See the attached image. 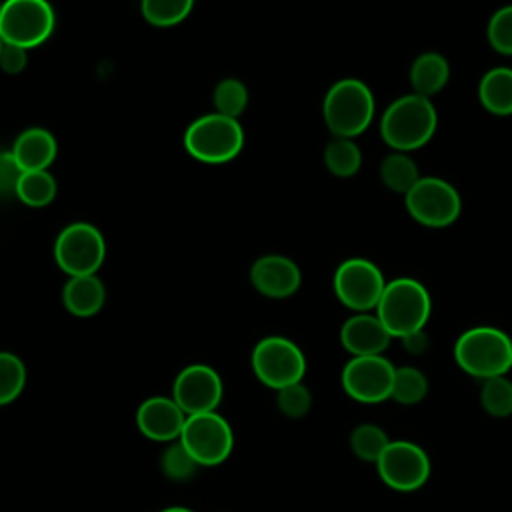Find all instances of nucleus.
Returning <instances> with one entry per match:
<instances>
[{
    "instance_id": "17",
    "label": "nucleus",
    "mask_w": 512,
    "mask_h": 512,
    "mask_svg": "<svg viewBox=\"0 0 512 512\" xmlns=\"http://www.w3.org/2000/svg\"><path fill=\"white\" fill-rule=\"evenodd\" d=\"M392 336L376 314L360 312L350 316L340 328V342L354 356H384Z\"/></svg>"
},
{
    "instance_id": "27",
    "label": "nucleus",
    "mask_w": 512,
    "mask_h": 512,
    "mask_svg": "<svg viewBox=\"0 0 512 512\" xmlns=\"http://www.w3.org/2000/svg\"><path fill=\"white\" fill-rule=\"evenodd\" d=\"M480 404L494 418L512 416V380L508 376L484 380L480 386Z\"/></svg>"
},
{
    "instance_id": "11",
    "label": "nucleus",
    "mask_w": 512,
    "mask_h": 512,
    "mask_svg": "<svg viewBox=\"0 0 512 512\" xmlns=\"http://www.w3.org/2000/svg\"><path fill=\"white\" fill-rule=\"evenodd\" d=\"M384 286L382 270L368 258H348L334 272L336 298L356 314L376 310Z\"/></svg>"
},
{
    "instance_id": "10",
    "label": "nucleus",
    "mask_w": 512,
    "mask_h": 512,
    "mask_svg": "<svg viewBox=\"0 0 512 512\" xmlns=\"http://www.w3.org/2000/svg\"><path fill=\"white\" fill-rule=\"evenodd\" d=\"M106 256V242L100 230L88 222H72L60 230L54 242L56 264L72 276L94 274Z\"/></svg>"
},
{
    "instance_id": "22",
    "label": "nucleus",
    "mask_w": 512,
    "mask_h": 512,
    "mask_svg": "<svg viewBox=\"0 0 512 512\" xmlns=\"http://www.w3.org/2000/svg\"><path fill=\"white\" fill-rule=\"evenodd\" d=\"M378 176L388 190L402 196H406L422 178L418 164L406 152H390L384 156L378 166Z\"/></svg>"
},
{
    "instance_id": "18",
    "label": "nucleus",
    "mask_w": 512,
    "mask_h": 512,
    "mask_svg": "<svg viewBox=\"0 0 512 512\" xmlns=\"http://www.w3.org/2000/svg\"><path fill=\"white\" fill-rule=\"evenodd\" d=\"M10 152L24 172H36V170H46L54 162L58 144L52 132H48L46 128L34 126L24 130L14 140V146Z\"/></svg>"
},
{
    "instance_id": "29",
    "label": "nucleus",
    "mask_w": 512,
    "mask_h": 512,
    "mask_svg": "<svg viewBox=\"0 0 512 512\" xmlns=\"http://www.w3.org/2000/svg\"><path fill=\"white\" fill-rule=\"evenodd\" d=\"M248 104V88L238 78H224L214 88V106L218 114L238 118Z\"/></svg>"
},
{
    "instance_id": "33",
    "label": "nucleus",
    "mask_w": 512,
    "mask_h": 512,
    "mask_svg": "<svg viewBox=\"0 0 512 512\" xmlns=\"http://www.w3.org/2000/svg\"><path fill=\"white\" fill-rule=\"evenodd\" d=\"M276 406L288 418H302L312 408V394L302 382L290 384V386L278 390Z\"/></svg>"
},
{
    "instance_id": "30",
    "label": "nucleus",
    "mask_w": 512,
    "mask_h": 512,
    "mask_svg": "<svg viewBox=\"0 0 512 512\" xmlns=\"http://www.w3.org/2000/svg\"><path fill=\"white\" fill-rule=\"evenodd\" d=\"M192 10V0H144L142 16L154 26H174Z\"/></svg>"
},
{
    "instance_id": "39",
    "label": "nucleus",
    "mask_w": 512,
    "mask_h": 512,
    "mask_svg": "<svg viewBox=\"0 0 512 512\" xmlns=\"http://www.w3.org/2000/svg\"><path fill=\"white\" fill-rule=\"evenodd\" d=\"M0 10H2V2H0Z\"/></svg>"
},
{
    "instance_id": "19",
    "label": "nucleus",
    "mask_w": 512,
    "mask_h": 512,
    "mask_svg": "<svg viewBox=\"0 0 512 512\" xmlns=\"http://www.w3.org/2000/svg\"><path fill=\"white\" fill-rule=\"evenodd\" d=\"M62 300L68 312L86 318L100 312L106 300L104 282L96 274L72 276L62 290Z\"/></svg>"
},
{
    "instance_id": "3",
    "label": "nucleus",
    "mask_w": 512,
    "mask_h": 512,
    "mask_svg": "<svg viewBox=\"0 0 512 512\" xmlns=\"http://www.w3.org/2000/svg\"><path fill=\"white\" fill-rule=\"evenodd\" d=\"M454 360L466 374L482 382L512 370V338L494 326L464 330L454 344Z\"/></svg>"
},
{
    "instance_id": "28",
    "label": "nucleus",
    "mask_w": 512,
    "mask_h": 512,
    "mask_svg": "<svg viewBox=\"0 0 512 512\" xmlns=\"http://www.w3.org/2000/svg\"><path fill=\"white\" fill-rule=\"evenodd\" d=\"M26 384V366L12 352H0V406L14 402Z\"/></svg>"
},
{
    "instance_id": "31",
    "label": "nucleus",
    "mask_w": 512,
    "mask_h": 512,
    "mask_svg": "<svg viewBox=\"0 0 512 512\" xmlns=\"http://www.w3.org/2000/svg\"><path fill=\"white\" fill-rule=\"evenodd\" d=\"M160 468L166 478H170L174 482H188L190 478L196 476L200 466L196 464V460L186 452V448L180 442H174L164 450V454L160 458Z\"/></svg>"
},
{
    "instance_id": "7",
    "label": "nucleus",
    "mask_w": 512,
    "mask_h": 512,
    "mask_svg": "<svg viewBox=\"0 0 512 512\" xmlns=\"http://www.w3.org/2000/svg\"><path fill=\"white\" fill-rule=\"evenodd\" d=\"M408 214L426 228H446L462 212L458 190L444 178L422 176L404 196Z\"/></svg>"
},
{
    "instance_id": "24",
    "label": "nucleus",
    "mask_w": 512,
    "mask_h": 512,
    "mask_svg": "<svg viewBox=\"0 0 512 512\" xmlns=\"http://www.w3.org/2000/svg\"><path fill=\"white\" fill-rule=\"evenodd\" d=\"M16 196L32 208L48 206L56 196V180L48 170L24 172L16 186Z\"/></svg>"
},
{
    "instance_id": "2",
    "label": "nucleus",
    "mask_w": 512,
    "mask_h": 512,
    "mask_svg": "<svg viewBox=\"0 0 512 512\" xmlns=\"http://www.w3.org/2000/svg\"><path fill=\"white\" fill-rule=\"evenodd\" d=\"M432 312V298L416 278H394L386 282L376 306V316L392 338H404L424 330Z\"/></svg>"
},
{
    "instance_id": "20",
    "label": "nucleus",
    "mask_w": 512,
    "mask_h": 512,
    "mask_svg": "<svg viewBox=\"0 0 512 512\" xmlns=\"http://www.w3.org/2000/svg\"><path fill=\"white\" fill-rule=\"evenodd\" d=\"M408 78L414 94L432 98L448 84L450 64L440 52H422L414 58Z\"/></svg>"
},
{
    "instance_id": "13",
    "label": "nucleus",
    "mask_w": 512,
    "mask_h": 512,
    "mask_svg": "<svg viewBox=\"0 0 512 512\" xmlns=\"http://www.w3.org/2000/svg\"><path fill=\"white\" fill-rule=\"evenodd\" d=\"M394 372L384 356H354L342 368V388L360 404H380L392 394Z\"/></svg>"
},
{
    "instance_id": "36",
    "label": "nucleus",
    "mask_w": 512,
    "mask_h": 512,
    "mask_svg": "<svg viewBox=\"0 0 512 512\" xmlns=\"http://www.w3.org/2000/svg\"><path fill=\"white\" fill-rule=\"evenodd\" d=\"M400 342H402L404 350H406L408 354H414V356H420V354H424V352L428 350V346H430V338H428L426 330H418V332H412V334H408V336L400 338Z\"/></svg>"
},
{
    "instance_id": "5",
    "label": "nucleus",
    "mask_w": 512,
    "mask_h": 512,
    "mask_svg": "<svg viewBox=\"0 0 512 512\" xmlns=\"http://www.w3.org/2000/svg\"><path fill=\"white\" fill-rule=\"evenodd\" d=\"M244 144V132L238 120L218 112L200 116L184 134V146L200 162L224 164L238 156Z\"/></svg>"
},
{
    "instance_id": "8",
    "label": "nucleus",
    "mask_w": 512,
    "mask_h": 512,
    "mask_svg": "<svg viewBox=\"0 0 512 512\" xmlns=\"http://www.w3.org/2000/svg\"><path fill=\"white\" fill-rule=\"evenodd\" d=\"M252 368L262 384L276 392L298 384L306 372L302 350L284 336H266L252 350Z\"/></svg>"
},
{
    "instance_id": "25",
    "label": "nucleus",
    "mask_w": 512,
    "mask_h": 512,
    "mask_svg": "<svg viewBox=\"0 0 512 512\" xmlns=\"http://www.w3.org/2000/svg\"><path fill=\"white\" fill-rule=\"evenodd\" d=\"M428 394V378L422 370L414 366H400L394 372L390 398L404 406H414L422 402Z\"/></svg>"
},
{
    "instance_id": "14",
    "label": "nucleus",
    "mask_w": 512,
    "mask_h": 512,
    "mask_svg": "<svg viewBox=\"0 0 512 512\" xmlns=\"http://www.w3.org/2000/svg\"><path fill=\"white\" fill-rule=\"evenodd\" d=\"M172 398L186 416L216 412L222 400V380L214 368L190 364L176 376Z\"/></svg>"
},
{
    "instance_id": "15",
    "label": "nucleus",
    "mask_w": 512,
    "mask_h": 512,
    "mask_svg": "<svg viewBox=\"0 0 512 512\" xmlns=\"http://www.w3.org/2000/svg\"><path fill=\"white\" fill-rule=\"evenodd\" d=\"M186 414L174 402V398L152 396L146 398L136 410L138 430L154 442H174L180 438Z\"/></svg>"
},
{
    "instance_id": "6",
    "label": "nucleus",
    "mask_w": 512,
    "mask_h": 512,
    "mask_svg": "<svg viewBox=\"0 0 512 512\" xmlns=\"http://www.w3.org/2000/svg\"><path fill=\"white\" fill-rule=\"evenodd\" d=\"M56 16L44 0H8L0 10V38L24 50L42 44L54 30Z\"/></svg>"
},
{
    "instance_id": "38",
    "label": "nucleus",
    "mask_w": 512,
    "mask_h": 512,
    "mask_svg": "<svg viewBox=\"0 0 512 512\" xmlns=\"http://www.w3.org/2000/svg\"><path fill=\"white\" fill-rule=\"evenodd\" d=\"M2 48H4V42H2V38H0V54H2Z\"/></svg>"
},
{
    "instance_id": "16",
    "label": "nucleus",
    "mask_w": 512,
    "mask_h": 512,
    "mask_svg": "<svg viewBox=\"0 0 512 512\" xmlns=\"http://www.w3.org/2000/svg\"><path fill=\"white\" fill-rule=\"evenodd\" d=\"M250 280L260 294L268 298H286L300 288L302 274L296 262L288 256L266 254L252 264Z\"/></svg>"
},
{
    "instance_id": "34",
    "label": "nucleus",
    "mask_w": 512,
    "mask_h": 512,
    "mask_svg": "<svg viewBox=\"0 0 512 512\" xmlns=\"http://www.w3.org/2000/svg\"><path fill=\"white\" fill-rule=\"evenodd\" d=\"M24 170L18 166L12 152L0 150V194L16 192V186L22 178Z\"/></svg>"
},
{
    "instance_id": "21",
    "label": "nucleus",
    "mask_w": 512,
    "mask_h": 512,
    "mask_svg": "<svg viewBox=\"0 0 512 512\" xmlns=\"http://www.w3.org/2000/svg\"><path fill=\"white\" fill-rule=\"evenodd\" d=\"M478 100L494 116L512 114V68L496 66L484 72L478 82Z\"/></svg>"
},
{
    "instance_id": "32",
    "label": "nucleus",
    "mask_w": 512,
    "mask_h": 512,
    "mask_svg": "<svg viewBox=\"0 0 512 512\" xmlns=\"http://www.w3.org/2000/svg\"><path fill=\"white\" fill-rule=\"evenodd\" d=\"M488 44L502 56H512V4L500 6L486 26Z\"/></svg>"
},
{
    "instance_id": "35",
    "label": "nucleus",
    "mask_w": 512,
    "mask_h": 512,
    "mask_svg": "<svg viewBox=\"0 0 512 512\" xmlns=\"http://www.w3.org/2000/svg\"><path fill=\"white\" fill-rule=\"evenodd\" d=\"M28 62V54L24 48L20 46H12V44H4L2 54H0V68L8 74H18L26 68Z\"/></svg>"
},
{
    "instance_id": "26",
    "label": "nucleus",
    "mask_w": 512,
    "mask_h": 512,
    "mask_svg": "<svg viewBox=\"0 0 512 512\" xmlns=\"http://www.w3.org/2000/svg\"><path fill=\"white\" fill-rule=\"evenodd\" d=\"M388 444H390V438L386 430L380 428L378 424H370V422L358 424L350 434V448L354 456L364 462L376 464Z\"/></svg>"
},
{
    "instance_id": "9",
    "label": "nucleus",
    "mask_w": 512,
    "mask_h": 512,
    "mask_svg": "<svg viewBox=\"0 0 512 512\" xmlns=\"http://www.w3.org/2000/svg\"><path fill=\"white\" fill-rule=\"evenodd\" d=\"M178 442L198 466L222 464L234 448V432L218 412L186 416Z\"/></svg>"
},
{
    "instance_id": "23",
    "label": "nucleus",
    "mask_w": 512,
    "mask_h": 512,
    "mask_svg": "<svg viewBox=\"0 0 512 512\" xmlns=\"http://www.w3.org/2000/svg\"><path fill=\"white\" fill-rule=\"evenodd\" d=\"M324 164L338 178H352L362 166V152L350 138H332L324 148Z\"/></svg>"
},
{
    "instance_id": "37",
    "label": "nucleus",
    "mask_w": 512,
    "mask_h": 512,
    "mask_svg": "<svg viewBox=\"0 0 512 512\" xmlns=\"http://www.w3.org/2000/svg\"><path fill=\"white\" fill-rule=\"evenodd\" d=\"M160 512H194V510H190L186 506H168V508H162Z\"/></svg>"
},
{
    "instance_id": "1",
    "label": "nucleus",
    "mask_w": 512,
    "mask_h": 512,
    "mask_svg": "<svg viewBox=\"0 0 512 512\" xmlns=\"http://www.w3.org/2000/svg\"><path fill=\"white\" fill-rule=\"evenodd\" d=\"M438 126V112L430 98L414 92L392 100L380 118V136L392 152H412L430 142Z\"/></svg>"
},
{
    "instance_id": "12",
    "label": "nucleus",
    "mask_w": 512,
    "mask_h": 512,
    "mask_svg": "<svg viewBox=\"0 0 512 512\" xmlns=\"http://www.w3.org/2000/svg\"><path fill=\"white\" fill-rule=\"evenodd\" d=\"M380 480L396 492H414L422 488L432 472L424 448L410 440H390L376 462Z\"/></svg>"
},
{
    "instance_id": "4",
    "label": "nucleus",
    "mask_w": 512,
    "mask_h": 512,
    "mask_svg": "<svg viewBox=\"0 0 512 512\" xmlns=\"http://www.w3.org/2000/svg\"><path fill=\"white\" fill-rule=\"evenodd\" d=\"M374 112V94L358 78L336 80L322 102V116L334 138L354 140L372 124Z\"/></svg>"
}]
</instances>
